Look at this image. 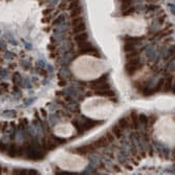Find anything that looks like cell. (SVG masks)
Segmentation results:
<instances>
[{
  "instance_id": "6da1fadb",
  "label": "cell",
  "mask_w": 175,
  "mask_h": 175,
  "mask_svg": "<svg viewBox=\"0 0 175 175\" xmlns=\"http://www.w3.org/2000/svg\"><path fill=\"white\" fill-rule=\"evenodd\" d=\"M79 47H80V53H92L94 57H98L100 58V53L98 51V49L95 48L94 46H93L91 43L87 42V41H85V42H82L79 44Z\"/></svg>"
},
{
  "instance_id": "7a4b0ae2",
  "label": "cell",
  "mask_w": 175,
  "mask_h": 175,
  "mask_svg": "<svg viewBox=\"0 0 175 175\" xmlns=\"http://www.w3.org/2000/svg\"><path fill=\"white\" fill-rule=\"evenodd\" d=\"M26 150V154L29 156V160H41L44 158V155L42 153L38 152V151L35 150V148L31 146H27V148H25Z\"/></svg>"
},
{
  "instance_id": "3957f363",
  "label": "cell",
  "mask_w": 175,
  "mask_h": 175,
  "mask_svg": "<svg viewBox=\"0 0 175 175\" xmlns=\"http://www.w3.org/2000/svg\"><path fill=\"white\" fill-rule=\"evenodd\" d=\"M94 149H95V147L93 146V144L86 145V146L79 147V148L77 149V153H79V154H81V155H85V154H88V153H90V152H93Z\"/></svg>"
},
{
  "instance_id": "277c9868",
  "label": "cell",
  "mask_w": 175,
  "mask_h": 175,
  "mask_svg": "<svg viewBox=\"0 0 175 175\" xmlns=\"http://www.w3.org/2000/svg\"><path fill=\"white\" fill-rule=\"evenodd\" d=\"M99 125H103L102 121H92V120H86V123L84 124V129L85 130H88V129H92L95 126H99Z\"/></svg>"
},
{
  "instance_id": "5b68a950",
  "label": "cell",
  "mask_w": 175,
  "mask_h": 175,
  "mask_svg": "<svg viewBox=\"0 0 175 175\" xmlns=\"http://www.w3.org/2000/svg\"><path fill=\"white\" fill-rule=\"evenodd\" d=\"M108 144H109V142L106 138V136H102V138H100L99 140H97L93 143V146H94L95 148H103V147H106Z\"/></svg>"
},
{
  "instance_id": "8992f818",
  "label": "cell",
  "mask_w": 175,
  "mask_h": 175,
  "mask_svg": "<svg viewBox=\"0 0 175 175\" xmlns=\"http://www.w3.org/2000/svg\"><path fill=\"white\" fill-rule=\"evenodd\" d=\"M143 40V37H129V36H126L124 37V41L126 43H129V44H133L136 45Z\"/></svg>"
},
{
  "instance_id": "52a82bcc",
  "label": "cell",
  "mask_w": 175,
  "mask_h": 175,
  "mask_svg": "<svg viewBox=\"0 0 175 175\" xmlns=\"http://www.w3.org/2000/svg\"><path fill=\"white\" fill-rule=\"evenodd\" d=\"M130 116H131V122H132V127L134 130L138 128V114L136 113V111L132 110L130 113Z\"/></svg>"
},
{
  "instance_id": "ba28073f",
  "label": "cell",
  "mask_w": 175,
  "mask_h": 175,
  "mask_svg": "<svg viewBox=\"0 0 175 175\" xmlns=\"http://www.w3.org/2000/svg\"><path fill=\"white\" fill-rule=\"evenodd\" d=\"M87 39H88V35H87L86 33H84V31L78 34V35L75 37V41L78 43V44H80V43H82V42H85V41H87Z\"/></svg>"
},
{
  "instance_id": "9c48e42d",
  "label": "cell",
  "mask_w": 175,
  "mask_h": 175,
  "mask_svg": "<svg viewBox=\"0 0 175 175\" xmlns=\"http://www.w3.org/2000/svg\"><path fill=\"white\" fill-rule=\"evenodd\" d=\"M17 145L16 144H11V146H10V148L7 149V154H9L10 157H16L17 156Z\"/></svg>"
},
{
  "instance_id": "30bf717a",
  "label": "cell",
  "mask_w": 175,
  "mask_h": 175,
  "mask_svg": "<svg viewBox=\"0 0 175 175\" xmlns=\"http://www.w3.org/2000/svg\"><path fill=\"white\" fill-rule=\"evenodd\" d=\"M95 94L102 95V97H114V92L110 89H106V90H95Z\"/></svg>"
},
{
  "instance_id": "8fae6325",
  "label": "cell",
  "mask_w": 175,
  "mask_h": 175,
  "mask_svg": "<svg viewBox=\"0 0 175 175\" xmlns=\"http://www.w3.org/2000/svg\"><path fill=\"white\" fill-rule=\"evenodd\" d=\"M141 67V65H126V71L129 75H132L135 73V71L138 70V68Z\"/></svg>"
},
{
  "instance_id": "7c38bea8",
  "label": "cell",
  "mask_w": 175,
  "mask_h": 175,
  "mask_svg": "<svg viewBox=\"0 0 175 175\" xmlns=\"http://www.w3.org/2000/svg\"><path fill=\"white\" fill-rule=\"evenodd\" d=\"M91 88L94 89V90H106V89H110V85L107 82H104L101 83V84L95 85V86H92Z\"/></svg>"
},
{
  "instance_id": "4fadbf2b",
  "label": "cell",
  "mask_w": 175,
  "mask_h": 175,
  "mask_svg": "<svg viewBox=\"0 0 175 175\" xmlns=\"http://www.w3.org/2000/svg\"><path fill=\"white\" fill-rule=\"evenodd\" d=\"M172 81H173V78L170 77L168 79V80H166L164 82V85H163V90L165 91V92H167V91H169L171 89V86H172Z\"/></svg>"
},
{
  "instance_id": "5bb4252c",
  "label": "cell",
  "mask_w": 175,
  "mask_h": 175,
  "mask_svg": "<svg viewBox=\"0 0 175 175\" xmlns=\"http://www.w3.org/2000/svg\"><path fill=\"white\" fill-rule=\"evenodd\" d=\"M107 80V75H103L101 78H99V79H97V80H93L90 82V86H95V85H98V84H101V83H104L106 82Z\"/></svg>"
},
{
  "instance_id": "9a60e30c",
  "label": "cell",
  "mask_w": 175,
  "mask_h": 175,
  "mask_svg": "<svg viewBox=\"0 0 175 175\" xmlns=\"http://www.w3.org/2000/svg\"><path fill=\"white\" fill-rule=\"evenodd\" d=\"M82 7L81 5H79V7H75V9H72L71 10V12H70V17L71 18H75V17H77V16H80L81 14H82Z\"/></svg>"
},
{
  "instance_id": "2e32d148",
  "label": "cell",
  "mask_w": 175,
  "mask_h": 175,
  "mask_svg": "<svg viewBox=\"0 0 175 175\" xmlns=\"http://www.w3.org/2000/svg\"><path fill=\"white\" fill-rule=\"evenodd\" d=\"M85 29H86V24H85V22H82L80 23V24L75 25V26H73V33H82V31H85Z\"/></svg>"
},
{
  "instance_id": "e0dca14e",
  "label": "cell",
  "mask_w": 175,
  "mask_h": 175,
  "mask_svg": "<svg viewBox=\"0 0 175 175\" xmlns=\"http://www.w3.org/2000/svg\"><path fill=\"white\" fill-rule=\"evenodd\" d=\"M112 133L116 138H120L122 136V129L119 127V125H115L112 127Z\"/></svg>"
},
{
  "instance_id": "ac0fdd59",
  "label": "cell",
  "mask_w": 175,
  "mask_h": 175,
  "mask_svg": "<svg viewBox=\"0 0 175 175\" xmlns=\"http://www.w3.org/2000/svg\"><path fill=\"white\" fill-rule=\"evenodd\" d=\"M128 121H127L126 118H122L119 120V127H120L122 130H125V129L128 128Z\"/></svg>"
},
{
  "instance_id": "d6986e66",
  "label": "cell",
  "mask_w": 175,
  "mask_h": 175,
  "mask_svg": "<svg viewBox=\"0 0 175 175\" xmlns=\"http://www.w3.org/2000/svg\"><path fill=\"white\" fill-rule=\"evenodd\" d=\"M84 22V19H83V17H81V16H77V17L72 18V21H71V25L73 26H75V25L80 24V23Z\"/></svg>"
},
{
  "instance_id": "ffe728a7",
  "label": "cell",
  "mask_w": 175,
  "mask_h": 175,
  "mask_svg": "<svg viewBox=\"0 0 175 175\" xmlns=\"http://www.w3.org/2000/svg\"><path fill=\"white\" fill-rule=\"evenodd\" d=\"M120 2L122 3V7H121V9H122L123 11H125V10L128 9V7L131 5V3H132V0H120Z\"/></svg>"
},
{
  "instance_id": "44dd1931",
  "label": "cell",
  "mask_w": 175,
  "mask_h": 175,
  "mask_svg": "<svg viewBox=\"0 0 175 175\" xmlns=\"http://www.w3.org/2000/svg\"><path fill=\"white\" fill-rule=\"evenodd\" d=\"M164 82H165V80L164 79H160V81L157 82V84H156V86L154 87V88L152 89L153 90V93H155V92H158V91L160 90V89L163 88V85H164Z\"/></svg>"
},
{
  "instance_id": "7402d4cb",
  "label": "cell",
  "mask_w": 175,
  "mask_h": 175,
  "mask_svg": "<svg viewBox=\"0 0 175 175\" xmlns=\"http://www.w3.org/2000/svg\"><path fill=\"white\" fill-rule=\"evenodd\" d=\"M135 12V7H129L128 9H126L125 11H123L122 15L123 16H129V15H132V14H134Z\"/></svg>"
},
{
  "instance_id": "603a6c76",
  "label": "cell",
  "mask_w": 175,
  "mask_h": 175,
  "mask_svg": "<svg viewBox=\"0 0 175 175\" xmlns=\"http://www.w3.org/2000/svg\"><path fill=\"white\" fill-rule=\"evenodd\" d=\"M72 125L75 127V129L78 130V133H79V134H82V133L85 131L84 127H83V126H80V125L78 124V122H75V121H73V122H72Z\"/></svg>"
},
{
  "instance_id": "cb8c5ba5",
  "label": "cell",
  "mask_w": 175,
  "mask_h": 175,
  "mask_svg": "<svg viewBox=\"0 0 175 175\" xmlns=\"http://www.w3.org/2000/svg\"><path fill=\"white\" fill-rule=\"evenodd\" d=\"M148 121H149V119L146 114H143V113L138 114V122H141L142 124H147Z\"/></svg>"
},
{
  "instance_id": "d4e9b609",
  "label": "cell",
  "mask_w": 175,
  "mask_h": 175,
  "mask_svg": "<svg viewBox=\"0 0 175 175\" xmlns=\"http://www.w3.org/2000/svg\"><path fill=\"white\" fill-rule=\"evenodd\" d=\"M135 45L133 44H129V43H126L124 46V51H126V53H129V51H135Z\"/></svg>"
},
{
  "instance_id": "484cf974",
  "label": "cell",
  "mask_w": 175,
  "mask_h": 175,
  "mask_svg": "<svg viewBox=\"0 0 175 175\" xmlns=\"http://www.w3.org/2000/svg\"><path fill=\"white\" fill-rule=\"evenodd\" d=\"M79 5H81L80 0H71V3L69 4L68 9L69 10H72V9H75V7H79Z\"/></svg>"
},
{
  "instance_id": "4316f807",
  "label": "cell",
  "mask_w": 175,
  "mask_h": 175,
  "mask_svg": "<svg viewBox=\"0 0 175 175\" xmlns=\"http://www.w3.org/2000/svg\"><path fill=\"white\" fill-rule=\"evenodd\" d=\"M138 55H140V53H138V51H131L130 53H128V55H127L126 59H127V60H129V59H132V58L138 57Z\"/></svg>"
},
{
  "instance_id": "83f0119b",
  "label": "cell",
  "mask_w": 175,
  "mask_h": 175,
  "mask_svg": "<svg viewBox=\"0 0 175 175\" xmlns=\"http://www.w3.org/2000/svg\"><path fill=\"white\" fill-rule=\"evenodd\" d=\"M9 89V85L7 83H0V93L4 92Z\"/></svg>"
},
{
  "instance_id": "f1b7e54d",
  "label": "cell",
  "mask_w": 175,
  "mask_h": 175,
  "mask_svg": "<svg viewBox=\"0 0 175 175\" xmlns=\"http://www.w3.org/2000/svg\"><path fill=\"white\" fill-rule=\"evenodd\" d=\"M7 149H9V145L7 144H4V143L0 144V153H4L5 151H7Z\"/></svg>"
},
{
  "instance_id": "f546056e",
  "label": "cell",
  "mask_w": 175,
  "mask_h": 175,
  "mask_svg": "<svg viewBox=\"0 0 175 175\" xmlns=\"http://www.w3.org/2000/svg\"><path fill=\"white\" fill-rule=\"evenodd\" d=\"M157 7H158L157 5H155V4H148L146 7V11L147 12H153L157 9Z\"/></svg>"
},
{
  "instance_id": "4dcf8cb0",
  "label": "cell",
  "mask_w": 175,
  "mask_h": 175,
  "mask_svg": "<svg viewBox=\"0 0 175 175\" xmlns=\"http://www.w3.org/2000/svg\"><path fill=\"white\" fill-rule=\"evenodd\" d=\"M105 136H106V138H107V140H108V142H109V143H111V142H113V141H114V136H113V135L111 134V133L107 132Z\"/></svg>"
},
{
  "instance_id": "1f68e13d",
  "label": "cell",
  "mask_w": 175,
  "mask_h": 175,
  "mask_svg": "<svg viewBox=\"0 0 175 175\" xmlns=\"http://www.w3.org/2000/svg\"><path fill=\"white\" fill-rule=\"evenodd\" d=\"M13 80L15 81V83H19V81H20V75H19V73L18 72H15L13 75Z\"/></svg>"
},
{
  "instance_id": "d6a6232c",
  "label": "cell",
  "mask_w": 175,
  "mask_h": 175,
  "mask_svg": "<svg viewBox=\"0 0 175 175\" xmlns=\"http://www.w3.org/2000/svg\"><path fill=\"white\" fill-rule=\"evenodd\" d=\"M7 128V123L5 122V123H3V125H2V130H3V132H5Z\"/></svg>"
},
{
  "instance_id": "836d02e7",
  "label": "cell",
  "mask_w": 175,
  "mask_h": 175,
  "mask_svg": "<svg viewBox=\"0 0 175 175\" xmlns=\"http://www.w3.org/2000/svg\"><path fill=\"white\" fill-rule=\"evenodd\" d=\"M51 9H48V10H45V11L43 12V14H44V16H47L49 13H51Z\"/></svg>"
},
{
  "instance_id": "e575fe53",
  "label": "cell",
  "mask_w": 175,
  "mask_h": 175,
  "mask_svg": "<svg viewBox=\"0 0 175 175\" xmlns=\"http://www.w3.org/2000/svg\"><path fill=\"white\" fill-rule=\"evenodd\" d=\"M59 85H60V86H65V85H66V82H63V81H61V82H59Z\"/></svg>"
},
{
  "instance_id": "d590c367",
  "label": "cell",
  "mask_w": 175,
  "mask_h": 175,
  "mask_svg": "<svg viewBox=\"0 0 175 175\" xmlns=\"http://www.w3.org/2000/svg\"><path fill=\"white\" fill-rule=\"evenodd\" d=\"M41 112H42V115H43V116H46V111H45L44 109H41Z\"/></svg>"
},
{
  "instance_id": "8d00e7d4",
  "label": "cell",
  "mask_w": 175,
  "mask_h": 175,
  "mask_svg": "<svg viewBox=\"0 0 175 175\" xmlns=\"http://www.w3.org/2000/svg\"><path fill=\"white\" fill-rule=\"evenodd\" d=\"M1 172H2V168H1V166H0V174H1Z\"/></svg>"
},
{
  "instance_id": "74e56055",
  "label": "cell",
  "mask_w": 175,
  "mask_h": 175,
  "mask_svg": "<svg viewBox=\"0 0 175 175\" xmlns=\"http://www.w3.org/2000/svg\"><path fill=\"white\" fill-rule=\"evenodd\" d=\"M0 128H1V123H0Z\"/></svg>"
},
{
  "instance_id": "f35d334b",
  "label": "cell",
  "mask_w": 175,
  "mask_h": 175,
  "mask_svg": "<svg viewBox=\"0 0 175 175\" xmlns=\"http://www.w3.org/2000/svg\"><path fill=\"white\" fill-rule=\"evenodd\" d=\"M69 1H71V0H69Z\"/></svg>"
}]
</instances>
